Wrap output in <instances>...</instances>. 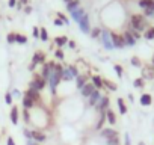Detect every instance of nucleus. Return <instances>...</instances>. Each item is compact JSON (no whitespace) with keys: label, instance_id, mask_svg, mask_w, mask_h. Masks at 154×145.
<instances>
[{"label":"nucleus","instance_id":"obj_40","mask_svg":"<svg viewBox=\"0 0 154 145\" xmlns=\"http://www.w3.org/2000/svg\"><path fill=\"white\" fill-rule=\"evenodd\" d=\"M68 69H69V72H71V74H72V77L75 79L77 76H79V69H77V66H68Z\"/></svg>","mask_w":154,"mask_h":145},{"label":"nucleus","instance_id":"obj_55","mask_svg":"<svg viewBox=\"0 0 154 145\" xmlns=\"http://www.w3.org/2000/svg\"><path fill=\"white\" fill-rule=\"evenodd\" d=\"M24 12H26V14H30V12H32V8H30V6H26V8H24Z\"/></svg>","mask_w":154,"mask_h":145},{"label":"nucleus","instance_id":"obj_10","mask_svg":"<svg viewBox=\"0 0 154 145\" xmlns=\"http://www.w3.org/2000/svg\"><path fill=\"white\" fill-rule=\"evenodd\" d=\"M101 97H103V95H101V92H100L98 89H95V91L91 94V97L88 98V106H95V104L101 100Z\"/></svg>","mask_w":154,"mask_h":145},{"label":"nucleus","instance_id":"obj_9","mask_svg":"<svg viewBox=\"0 0 154 145\" xmlns=\"http://www.w3.org/2000/svg\"><path fill=\"white\" fill-rule=\"evenodd\" d=\"M95 91V86L91 83V82H88L82 89H80V94H82V97H85V98H89L91 97V94Z\"/></svg>","mask_w":154,"mask_h":145},{"label":"nucleus","instance_id":"obj_11","mask_svg":"<svg viewBox=\"0 0 154 145\" xmlns=\"http://www.w3.org/2000/svg\"><path fill=\"white\" fill-rule=\"evenodd\" d=\"M85 9H82V8H77V9H74L72 12H71V17H72V20L75 21V23H79L83 17H85Z\"/></svg>","mask_w":154,"mask_h":145},{"label":"nucleus","instance_id":"obj_57","mask_svg":"<svg viewBox=\"0 0 154 145\" xmlns=\"http://www.w3.org/2000/svg\"><path fill=\"white\" fill-rule=\"evenodd\" d=\"M27 2H29V0H20L18 5H27Z\"/></svg>","mask_w":154,"mask_h":145},{"label":"nucleus","instance_id":"obj_39","mask_svg":"<svg viewBox=\"0 0 154 145\" xmlns=\"http://www.w3.org/2000/svg\"><path fill=\"white\" fill-rule=\"evenodd\" d=\"M54 57H56V59H59V60H62V59L65 57V54H63L62 48H57V50L54 51Z\"/></svg>","mask_w":154,"mask_h":145},{"label":"nucleus","instance_id":"obj_59","mask_svg":"<svg viewBox=\"0 0 154 145\" xmlns=\"http://www.w3.org/2000/svg\"><path fill=\"white\" fill-rule=\"evenodd\" d=\"M139 145H145V143H143V142H139Z\"/></svg>","mask_w":154,"mask_h":145},{"label":"nucleus","instance_id":"obj_34","mask_svg":"<svg viewBox=\"0 0 154 145\" xmlns=\"http://www.w3.org/2000/svg\"><path fill=\"white\" fill-rule=\"evenodd\" d=\"M106 143H107V145H119V137H118V136H115V137L106 139Z\"/></svg>","mask_w":154,"mask_h":145},{"label":"nucleus","instance_id":"obj_32","mask_svg":"<svg viewBox=\"0 0 154 145\" xmlns=\"http://www.w3.org/2000/svg\"><path fill=\"white\" fill-rule=\"evenodd\" d=\"M15 42H18V44H26V42H27V38H26L24 35L17 33V35H15Z\"/></svg>","mask_w":154,"mask_h":145},{"label":"nucleus","instance_id":"obj_20","mask_svg":"<svg viewBox=\"0 0 154 145\" xmlns=\"http://www.w3.org/2000/svg\"><path fill=\"white\" fill-rule=\"evenodd\" d=\"M91 83L95 86V89H101V88H104L103 86V79L100 77V76H92V79H91Z\"/></svg>","mask_w":154,"mask_h":145},{"label":"nucleus","instance_id":"obj_16","mask_svg":"<svg viewBox=\"0 0 154 145\" xmlns=\"http://www.w3.org/2000/svg\"><path fill=\"white\" fill-rule=\"evenodd\" d=\"M24 97H29V98H32L35 103L39 100V91H36V89H32V88H29L26 92H24Z\"/></svg>","mask_w":154,"mask_h":145},{"label":"nucleus","instance_id":"obj_29","mask_svg":"<svg viewBox=\"0 0 154 145\" xmlns=\"http://www.w3.org/2000/svg\"><path fill=\"white\" fill-rule=\"evenodd\" d=\"M74 77H72V74L69 72V69L68 68H63V74H62V80H65V82H69V80H72Z\"/></svg>","mask_w":154,"mask_h":145},{"label":"nucleus","instance_id":"obj_3","mask_svg":"<svg viewBox=\"0 0 154 145\" xmlns=\"http://www.w3.org/2000/svg\"><path fill=\"white\" fill-rule=\"evenodd\" d=\"M45 85H47V80H45V79H42L41 76H35V79L30 82L29 88L36 89V91H42V89L45 88Z\"/></svg>","mask_w":154,"mask_h":145},{"label":"nucleus","instance_id":"obj_24","mask_svg":"<svg viewBox=\"0 0 154 145\" xmlns=\"http://www.w3.org/2000/svg\"><path fill=\"white\" fill-rule=\"evenodd\" d=\"M103 86L106 88V89H109V91H112V92H115L116 89H118V86L113 83V82H110V80H107V79H103Z\"/></svg>","mask_w":154,"mask_h":145},{"label":"nucleus","instance_id":"obj_35","mask_svg":"<svg viewBox=\"0 0 154 145\" xmlns=\"http://www.w3.org/2000/svg\"><path fill=\"white\" fill-rule=\"evenodd\" d=\"M151 2H154V0H139V6L143 8V9H146L151 5Z\"/></svg>","mask_w":154,"mask_h":145},{"label":"nucleus","instance_id":"obj_53","mask_svg":"<svg viewBox=\"0 0 154 145\" xmlns=\"http://www.w3.org/2000/svg\"><path fill=\"white\" fill-rule=\"evenodd\" d=\"M124 145H131V142H130V136L128 134H125V143Z\"/></svg>","mask_w":154,"mask_h":145},{"label":"nucleus","instance_id":"obj_37","mask_svg":"<svg viewBox=\"0 0 154 145\" xmlns=\"http://www.w3.org/2000/svg\"><path fill=\"white\" fill-rule=\"evenodd\" d=\"M113 69H115V72H116V76L121 79V77H122V74H124L122 66H121V65H115V66H113Z\"/></svg>","mask_w":154,"mask_h":145},{"label":"nucleus","instance_id":"obj_44","mask_svg":"<svg viewBox=\"0 0 154 145\" xmlns=\"http://www.w3.org/2000/svg\"><path fill=\"white\" fill-rule=\"evenodd\" d=\"M15 35H17V33H8V36H6V41H8V44H12V42H15Z\"/></svg>","mask_w":154,"mask_h":145},{"label":"nucleus","instance_id":"obj_46","mask_svg":"<svg viewBox=\"0 0 154 145\" xmlns=\"http://www.w3.org/2000/svg\"><path fill=\"white\" fill-rule=\"evenodd\" d=\"M131 65L133 66H140V60L137 57H131Z\"/></svg>","mask_w":154,"mask_h":145},{"label":"nucleus","instance_id":"obj_41","mask_svg":"<svg viewBox=\"0 0 154 145\" xmlns=\"http://www.w3.org/2000/svg\"><path fill=\"white\" fill-rule=\"evenodd\" d=\"M5 103H6V104H9V106H12V92L5 94Z\"/></svg>","mask_w":154,"mask_h":145},{"label":"nucleus","instance_id":"obj_26","mask_svg":"<svg viewBox=\"0 0 154 145\" xmlns=\"http://www.w3.org/2000/svg\"><path fill=\"white\" fill-rule=\"evenodd\" d=\"M151 103H152V98H151L149 94H142L140 95V104L142 106H149Z\"/></svg>","mask_w":154,"mask_h":145},{"label":"nucleus","instance_id":"obj_15","mask_svg":"<svg viewBox=\"0 0 154 145\" xmlns=\"http://www.w3.org/2000/svg\"><path fill=\"white\" fill-rule=\"evenodd\" d=\"M32 62H33L35 65H38V63H45V54H44L42 51H36V53L33 54V57H32Z\"/></svg>","mask_w":154,"mask_h":145},{"label":"nucleus","instance_id":"obj_43","mask_svg":"<svg viewBox=\"0 0 154 145\" xmlns=\"http://www.w3.org/2000/svg\"><path fill=\"white\" fill-rule=\"evenodd\" d=\"M57 18H59V20H60L63 24H69V20H68V18H66L63 14H60V12H59V14H57Z\"/></svg>","mask_w":154,"mask_h":145},{"label":"nucleus","instance_id":"obj_30","mask_svg":"<svg viewBox=\"0 0 154 145\" xmlns=\"http://www.w3.org/2000/svg\"><path fill=\"white\" fill-rule=\"evenodd\" d=\"M39 39H41V41H44V42H45V41H48V33H47V30H45L44 27H41V29H39Z\"/></svg>","mask_w":154,"mask_h":145},{"label":"nucleus","instance_id":"obj_49","mask_svg":"<svg viewBox=\"0 0 154 145\" xmlns=\"http://www.w3.org/2000/svg\"><path fill=\"white\" fill-rule=\"evenodd\" d=\"M26 145H39V142H36V140H33V139H27Z\"/></svg>","mask_w":154,"mask_h":145},{"label":"nucleus","instance_id":"obj_42","mask_svg":"<svg viewBox=\"0 0 154 145\" xmlns=\"http://www.w3.org/2000/svg\"><path fill=\"white\" fill-rule=\"evenodd\" d=\"M23 119L26 124L30 122V115H29V110H26V109H23Z\"/></svg>","mask_w":154,"mask_h":145},{"label":"nucleus","instance_id":"obj_36","mask_svg":"<svg viewBox=\"0 0 154 145\" xmlns=\"http://www.w3.org/2000/svg\"><path fill=\"white\" fill-rule=\"evenodd\" d=\"M145 38H146V39H154V27L146 29V32H145Z\"/></svg>","mask_w":154,"mask_h":145},{"label":"nucleus","instance_id":"obj_14","mask_svg":"<svg viewBox=\"0 0 154 145\" xmlns=\"http://www.w3.org/2000/svg\"><path fill=\"white\" fill-rule=\"evenodd\" d=\"M124 41H125V45H128V47H133L134 44H136V39H134V36L131 35V32L130 30H127L124 35Z\"/></svg>","mask_w":154,"mask_h":145},{"label":"nucleus","instance_id":"obj_38","mask_svg":"<svg viewBox=\"0 0 154 145\" xmlns=\"http://www.w3.org/2000/svg\"><path fill=\"white\" fill-rule=\"evenodd\" d=\"M143 85H145V82H143L142 77H139V79H136V80L133 82V86H134V88H142Z\"/></svg>","mask_w":154,"mask_h":145},{"label":"nucleus","instance_id":"obj_31","mask_svg":"<svg viewBox=\"0 0 154 145\" xmlns=\"http://www.w3.org/2000/svg\"><path fill=\"white\" fill-rule=\"evenodd\" d=\"M91 38H98V36H101V29H98V27H94V29H91Z\"/></svg>","mask_w":154,"mask_h":145},{"label":"nucleus","instance_id":"obj_52","mask_svg":"<svg viewBox=\"0 0 154 145\" xmlns=\"http://www.w3.org/2000/svg\"><path fill=\"white\" fill-rule=\"evenodd\" d=\"M54 26H63V23H62L59 18H56V20H54Z\"/></svg>","mask_w":154,"mask_h":145},{"label":"nucleus","instance_id":"obj_47","mask_svg":"<svg viewBox=\"0 0 154 145\" xmlns=\"http://www.w3.org/2000/svg\"><path fill=\"white\" fill-rule=\"evenodd\" d=\"M32 35H33V38H39V27H33Z\"/></svg>","mask_w":154,"mask_h":145},{"label":"nucleus","instance_id":"obj_22","mask_svg":"<svg viewBox=\"0 0 154 145\" xmlns=\"http://www.w3.org/2000/svg\"><path fill=\"white\" fill-rule=\"evenodd\" d=\"M33 106H35V101H33L32 98H29V97H23V109L30 110Z\"/></svg>","mask_w":154,"mask_h":145},{"label":"nucleus","instance_id":"obj_7","mask_svg":"<svg viewBox=\"0 0 154 145\" xmlns=\"http://www.w3.org/2000/svg\"><path fill=\"white\" fill-rule=\"evenodd\" d=\"M109 103H110V98H109L107 95H103V97H101V100L97 103V106H95V107H97V110L101 113V112H106V110L109 109Z\"/></svg>","mask_w":154,"mask_h":145},{"label":"nucleus","instance_id":"obj_4","mask_svg":"<svg viewBox=\"0 0 154 145\" xmlns=\"http://www.w3.org/2000/svg\"><path fill=\"white\" fill-rule=\"evenodd\" d=\"M54 66H56V63H54V62H45V63H42V71H41V77L47 80V79L50 77V74L53 72Z\"/></svg>","mask_w":154,"mask_h":145},{"label":"nucleus","instance_id":"obj_13","mask_svg":"<svg viewBox=\"0 0 154 145\" xmlns=\"http://www.w3.org/2000/svg\"><path fill=\"white\" fill-rule=\"evenodd\" d=\"M154 77V66H143L142 69V79L145 80H151Z\"/></svg>","mask_w":154,"mask_h":145},{"label":"nucleus","instance_id":"obj_2","mask_svg":"<svg viewBox=\"0 0 154 145\" xmlns=\"http://www.w3.org/2000/svg\"><path fill=\"white\" fill-rule=\"evenodd\" d=\"M130 26H131L133 30L142 32V30H145V27H146V20H145L143 15L134 14V15L131 17V20H130Z\"/></svg>","mask_w":154,"mask_h":145},{"label":"nucleus","instance_id":"obj_23","mask_svg":"<svg viewBox=\"0 0 154 145\" xmlns=\"http://www.w3.org/2000/svg\"><path fill=\"white\" fill-rule=\"evenodd\" d=\"M77 8H80V2H79V0H69V2L66 3V9H68L69 12H72V11L77 9Z\"/></svg>","mask_w":154,"mask_h":145},{"label":"nucleus","instance_id":"obj_5","mask_svg":"<svg viewBox=\"0 0 154 145\" xmlns=\"http://www.w3.org/2000/svg\"><path fill=\"white\" fill-rule=\"evenodd\" d=\"M101 41H103V45H104V48H107V50H112V48H115V47H113V42H112L110 32H107V30H101Z\"/></svg>","mask_w":154,"mask_h":145},{"label":"nucleus","instance_id":"obj_1","mask_svg":"<svg viewBox=\"0 0 154 145\" xmlns=\"http://www.w3.org/2000/svg\"><path fill=\"white\" fill-rule=\"evenodd\" d=\"M62 74H63V66H62V65H59V63H56V66H54L53 72L50 74V77L47 79L51 94H56V86L60 83V80H62Z\"/></svg>","mask_w":154,"mask_h":145},{"label":"nucleus","instance_id":"obj_18","mask_svg":"<svg viewBox=\"0 0 154 145\" xmlns=\"http://www.w3.org/2000/svg\"><path fill=\"white\" fill-rule=\"evenodd\" d=\"M86 83H88L86 82V74H79V76L75 77V86L79 88V89H82Z\"/></svg>","mask_w":154,"mask_h":145},{"label":"nucleus","instance_id":"obj_21","mask_svg":"<svg viewBox=\"0 0 154 145\" xmlns=\"http://www.w3.org/2000/svg\"><path fill=\"white\" fill-rule=\"evenodd\" d=\"M106 121H109L110 125H113L116 122V116H115V112L112 109H107L106 110Z\"/></svg>","mask_w":154,"mask_h":145},{"label":"nucleus","instance_id":"obj_58","mask_svg":"<svg viewBox=\"0 0 154 145\" xmlns=\"http://www.w3.org/2000/svg\"><path fill=\"white\" fill-rule=\"evenodd\" d=\"M152 66H154V54H152Z\"/></svg>","mask_w":154,"mask_h":145},{"label":"nucleus","instance_id":"obj_17","mask_svg":"<svg viewBox=\"0 0 154 145\" xmlns=\"http://www.w3.org/2000/svg\"><path fill=\"white\" fill-rule=\"evenodd\" d=\"M101 136H103L104 139H110V137L118 136V133H116V130H113V128H101Z\"/></svg>","mask_w":154,"mask_h":145},{"label":"nucleus","instance_id":"obj_19","mask_svg":"<svg viewBox=\"0 0 154 145\" xmlns=\"http://www.w3.org/2000/svg\"><path fill=\"white\" fill-rule=\"evenodd\" d=\"M9 118L12 121V124H18V107L12 104V109H11V113H9Z\"/></svg>","mask_w":154,"mask_h":145},{"label":"nucleus","instance_id":"obj_28","mask_svg":"<svg viewBox=\"0 0 154 145\" xmlns=\"http://www.w3.org/2000/svg\"><path fill=\"white\" fill-rule=\"evenodd\" d=\"M116 103H118V109H119V113H121V115H125V113H127V106H125L124 100H122V98H118V100H116Z\"/></svg>","mask_w":154,"mask_h":145},{"label":"nucleus","instance_id":"obj_48","mask_svg":"<svg viewBox=\"0 0 154 145\" xmlns=\"http://www.w3.org/2000/svg\"><path fill=\"white\" fill-rule=\"evenodd\" d=\"M8 6H9V8L17 6V0H8Z\"/></svg>","mask_w":154,"mask_h":145},{"label":"nucleus","instance_id":"obj_45","mask_svg":"<svg viewBox=\"0 0 154 145\" xmlns=\"http://www.w3.org/2000/svg\"><path fill=\"white\" fill-rule=\"evenodd\" d=\"M23 134H24L27 139H32V130H29V128H24V130H23Z\"/></svg>","mask_w":154,"mask_h":145},{"label":"nucleus","instance_id":"obj_8","mask_svg":"<svg viewBox=\"0 0 154 145\" xmlns=\"http://www.w3.org/2000/svg\"><path fill=\"white\" fill-rule=\"evenodd\" d=\"M79 26H80V30L83 33H91V26H89V17H88V14H85V17L79 21Z\"/></svg>","mask_w":154,"mask_h":145},{"label":"nucleus","instance_id":"obj_6","mask_svg":"<svg viewBox=\"0 0 154 145\" xmlns=\"http://www.w3.org/2000/svg\"><path fill=\"white\" fill-rule=\"evenodd\" d=\"M110 36H112V42H113V47L115 48H124L125 47V41H124V36L122 35L110 33Z\"/></svg>","mask_w":154,"mask_h":145},{"label":"nucleus","instance_id":"obj_25","mask_svg":"<svg viewBox=\"0 0 154 145\" xmlns=\"http://www.w3.org/2000/svg\"><path fill=\"white\" fill-rule=\"evenodd\" d=\"M104 122H106V112H101L100 116H98V121H97V124H95V130H101Z\"/></svg>","mask_w":154,"mask_h":145},{"label":"nucleus","instance_id":"obj_50","mask_svg":"<svg viewBox=\"0 0 154 145\" xmlns=\"http://www.w3.org/2000/svg\"><path fill=\"white\" fill-rule=\"evenodd\" d=\"M12 94H14V97H17V98H18V97H21V92H20L18 89H14V91H12Z\"/></svg>","mask_w":154,"mask_h":145},{"label":"nucleus","instance_id":"obj_51","mask_svg":"<svg viewBox=\"0 0 154 145\" xmlns=\"http://www.w3.org/2000/svg\"><path fill=\"white\" fill-rule=\"evenodd\" d=\"M68 47L69 48H75V41H68Z\"/></svg>","mask_w":154,"mask_h":145},{"label":"nucleus","instance_id":"obj_56","mask_svg":"<svg viewBox=\"0 0 154 145\" xmlns=\"http://www.w3.org/2000/svg\"><path fill=\"white\" fill-rule=\"evenodd\" d=\"M35 66H36V65H35V63L32 62V63L29 65V71H33V69H35Z\"/></svg>","mask_w":154,"mask_h":145},{"label":"nucleus","instance_id":"obj_27","mask_svg":"<svg viewBox=\"0 0 154 145\" xmlns=\"http://www.w3.org/2000/svg\"><path fill=\"white\" fill-rule=\"evenodd\" d=\"M54 42H56V45L60 48V47H63L65 44H68V38H66V36H56V38H54Z\"/></svg>","mask_w":154,"mask_h":145},{"label":"nucleus","instance_id":"obj_54","mask_svg":"<svg viewBox=\"0 0 154 145\" xmlns=\"http://www.w3.org/2000/svg\"><path fill=\"white\" fill-rule=\"evenodd\" d=\"M6 145H15L14 139H12V137H8V142H6Z\"/></svg>","mask_w":154,"mask_h":145},{"label":"nucleus","instance_id":"obj_33","mask_svg":"<svg viewBox=\"0 0 154 145\" xmlns=\"http://www.w3.org/2000/svg\"><path fill=\"white\" fill-rule=\"evenodd\" d=\"M145 15L146 17H152L154 15V2H151V5L145 9Z\"/></svg>","mask_w":154,"mask_h":145},{"label":"nucleus","instance_id":"obj_12","mask_svg":"<svg viewBox=\"0 0 154 145\" xmlns=\"http://www.w3.org/2000/svg\"><path fill=\"white\" fill-rule=\"evenodd\" d=\"M32 139L36 142H45L47 140V134L42 133L41 130H32Z\"/></svg>","mask_w":154,"mask_h":145}]
</instances>
